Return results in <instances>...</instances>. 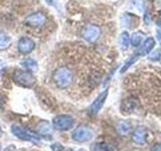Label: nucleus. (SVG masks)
Segmentation results:
<instances>
[{
  "label": "nucleus",
  "mask_w": 161,
  "mask_h": 151,
  "mask_svg": "<svg viewBox=\"0 0 161 151\" xmlns=\"http://www.w3.org/2000/svg\"><path fill=\"white\" fill-rule=\"evenodd\" d=\"M53 80L58 89H67L73 83L74 74L69 68L60 67L54 70Z\"/></svg>",
  "instance_id": "1"
},
{
  "label": "nucleus",
  "mask_w": 161,
  "mask_h": 151,
  "mask_svg": "<svg viewBox=\"0 0 161 151\" xmlns=\"http://www.w3.org/2000/svg\"><path fill=\"white\" fill-rule=\"evenodd\" d=\"M101 35V29L95 24H88L82 30V37L89 42H95Z\"/></svg>",
  "instance_id": "6"
},
{
  "label": "nucleus",
  "mask_w": 161,
  "mask_h": 151,
  "mask_svg": "<svg viewBox=\"0 0 161 151\" xmlns=\"http://www.w3.org/2000/svg\"><path fill=\"white\" fill-rule=\"evenodd\" d=\"M132 140L136 144L143 145L146 142V130L142 127L136 128L132 134Z\"/></svg>",
  "instance_id": "10"
},
{
  "label": "nucleus",
  "mask_w": 161,
  "mask_h": 151,
  "mask_svg": "<svg viewBox=\"0 0 161 151\" xmlns=\"http://www.w3.org/2000/svg\"><path fill=\"white\" fill-rule=\"evenodd\" d=\"M0 106H1V103H0Z\"/></svg>",
  "instance_id": "26"
},
{
  "label": "nucleus",
  "mask_w": 161,
  "mask_h": 151,
  "mask_svg": "<svg viewBox=\"0 0 161 151\" xmlns=\"http://www.w3.org/2000/svg\"><path fill=\"white\" fill-rule=\"evenodd\" d=\"M17 48L21 54H29L35 48V42L30 37L22 36L17 42Z\"/></svg>",
  "instance_id": "8"
},
{
  "label": "nucleus",
  "mask_w": 161,
  "mask_h": 151,
  "mask_svg": "<svg viewBox=\"0 0 161 151\" xmlns=\"http://www.w3.org/2000/svg\"><path fill=\"white\" fill-rule=\"evenodd\" d=\"M157 36H158V38H159V42H160V43H161V34H160V32H159V31L157 32Z\"/></svg>",
  "instance_id": "23"
},
{
  "label": "nucleus",
  "mask_w": 161,
  "mask_h": 151,
  "mask_svg": "<svg viewBox=\"0 0 161 151\" xmlns=\"http://www.w3.org/2000/svg\"><path fill=\"white\" fill-rule=\"evenodd\" d=\"M72 137L77 142H80V143L87 142V141H90L93 137V130L88 125H84V124L79 125L73 131Z\"/></svg>",
  "instance_id": "4"
},
{
  "label": "nucleus",
  "mask_w": 161,
  "mask_h": 151,
  "mask_svg": "<svg viewBox=\"0 0 161 151\" xmlns=\"http://www.w3.org/2000/svg\"><path fill=\"white\" fill-rule=\"evenodd\" d=\"M138 59V57H137V55H133V57L132 58H131L129 60H128V62L127 63H126L125 64V65H124V67L122 68V69H121V73H125L126 72V70H127L130 67H131V65H132L135 62H136V59Z\"/></svg>",
  "instance_id": "18"
},
{
  "label": "nucleus",
  "mask_w": 161,
  "mask_h": 151,
  "mask_svg": "<svg viewBox=\"0 0 161 151\" xmlns=\"http://www.w3.org/2000/svg\"><path fill=\"white\" fill-rule=\"evenodd\" d=\"M107 97H108V90L104 91V92H102L98 96L97 99L92 103V105H91V107L89 109V112L91 115L95 116L99 113V111L102 109L103 105L105 104L106 100H107Z\"/></svg>",
  "instance_id": "9"
},
{
  "label": "nucleus",
  "mask_w": 161,
  "mask_h": 151,
  "mask_svg": "<svg viewBox=\"0 0 161 151\" xmlns=\"http://www.w3.org/2000/svg\"><path fill=\"white\" fill-rule=\"evenodd\" d=\"M142 38H143V35L140 32H137L133 35L132 38H131V42H132V44L134 45V47H138L141 42V40H142Z\"/></svg>",
  "instance_id": "17"
},
{
  "label": "nucleus",
  "mask_w": 161,
  "mask_h": 151,
  "mask_svg": "<svg viewBox=\"0 0 161 151\" xmlns=\"http://www.w3.org/2000/svg\"><path fill=\"white\" fill-rule=\"evenodd\" d=\"M2 135V129H1V127H0V136Z\"/></svg>",
  "instance_id": "24"
},
{
  "label": "nucleus",
  "mask_w": 161,
  "mask_h": 151,
  "mask_svg": "<svg viewBox=\"0 0 161 151\" xmlns=\"http://www.w3.org/2000/svg\"><path fill=\"white\" fill-rule=\"evenodd\" d=\"M12 80L15 84L26 89L32 88L36 84V78L31 72H28V70H15L12 74Z\"/></svg>",
  "instance_id": "2"
},
{
  "label": "nucleus",
  "mask_w": 161,
  "mask_h": 151,
  "mask_svg": "<svg viewBox=\"0 0 161 151\" xmlns=\"http://www.w3.org/2000/svg\"><path fill=\"white\" fill-rule=\"evenodd\" d=\"M11 133L13 135L16 136L17 138L25 140V141H30V142H34V143H38L40 137L33 133L32 131H28L27 129H25L19 125H13L11 127Z\"/></svg>",
  "instance_id": "3"
},
{
  "label": "nucleus",
  "mask_w": 161,
  "mask_h": 151,
  "mask_svg": "<svg viewBox=\"0 0 161 151\" xmlns=\"http://www.w3.org/2000/svg\"><path fill=\"white\" fill-rule=\"evenodd\" d=\"M130 129H131V125L127 121H119L117 125H116V130L122 136L127 135L130 132Z\"/></svg>",
  "instance_id": "13"
},
{
  "label": "nucleus",
  "mask_w": 161,
  "mask_h": 151,
  "mask_svg": "<svg viewBox=\"0 0 161 151\" xmlns=\"http://www.w3.org/2000/svg\"><path fill=\"white\" fill-rule=\"evenodd\" d=\"M45 21H47V16L43 12H33L29 14L25 19V23L31 27H40L44 25Z\"/></svg>",
  "instance_id": "7"
},
{
  "label": "nucleus",
  "mask_w": 161,
  "mask_h": 151,
  "mask_svg": "<svg viewBox=\"0 0 161 151\" xmlns=\"http://www.w3.org/2000/svg\"><path fill=\"white\" fill-rule=\"evenodd\" d=\"M49 5H52V6L55 7V9H58V0H45Z\"/></svg>",
  "instance_id": "21"
},
{
  "label": "nucleus",
  "mask_w": 161,
  "mask_h": 151,
  "mask_svg": "<svg viewBox=\"0 0 161 151\" xmlns=\"http://www.w3.org/2000/svg\"><path fill=\"white\" fill-rule=\"evenodd\" d=\"M129 42H130V37L128 32H122L120 35V45L123 49H127V48L129 47Z\"/></svg>",
  "instance_id": "16"
},
{
  "label": "nucleus",
  "mask_w": 161,
  "mask_h": 151,
  "mask_svg": "<svg viewBox=\"0 0 161 151\" xmlns=\"http://www.w3.org/2000/svg\"><path fill=\"white\" fill-rule=\"evenodd\" d=\"M12 44V39L6 32L0 30V50H5L9 48Z\"/></svg>",
  "instance_id": "11"
},
{
  "label": "nucleus",
  "mask_w": 161,
  "mask_h": 151,
  "mask_svg": "<svg viewBox=\"0 0 161 151\" xmlns=\"http://www.w3.org/2000/svg\"><path fill=\"white\" fill-rule=\"evenodd\" d=\"M22 65V67L28 70V72H31V73H35L36 70H38V65H37V63L35 62L34 59H26L21 62V64H20Z\"/></svg>",
  "instance_id": "14"
},
{
  "label": "nucleus",
  "mask_w": 161,
  "mask_h": 151,
  "mask_svg": "<svg viewBox=\"0 0 161 151\" xmlns=\"http://www.w3.org/2000/svg\"><path fill=\"white\" fill-rule=\"evenodd\" d=\"M50 148H52L53 151H65V148L59 143H53L50 146Z\"/></svg>",
  "instance_id": "19"
},
{
  "label": "nucleus",
  "mask_w": 161,
  "mask_h": 151,
  "mask_svg": "<svg viewBox=\"0 0 161 151\" xmlns=\"http://www.w3.org/2000/svg\"><path fill=\"white\" fill-rule=\"evenodd\" d=\"M37 130L42 136H47L49 134H52V127H50L49 123L47 122V121L39 122L37 125Z\"/></svg>",
  "instance_id": "15"
},
{
  "label": "nucleus",
  "mask_w": 161,
  "mask_h": 151,
  "mask_svg": "<svg viewBox=\"0 0 161 151\" xmlns=\"http://www.w3.org/2000/svg\"><path fill=\"white\" fill-rule=\"evenodd\" d=\"M101 148L105 151H114V147L112 144H109V143H103L101 144Z\"/></svg>",
  "instance_id": "20"
},
{
  "label": "nucleus",
  "mask_w": 161,
  "mask_h": 151,
  "mask_svg": "<svg viewBox=\"0 0 161 151\" xmlns=\"http://www.w3.org/2000/svg\"><path fill=\"white\" fill-rule=\"evenodd\" d=\"M75 120L69 115H58L53 120V126L58 131H67L73 128Z\"/></svg>",
  "instance_id": "5"
},
{
  "label": "nucleus",
  "mask_w": 161,
  "mask_h": 151,
  "mask_svg": "<svg viewBox=\"0 0 161 151\" xmlns=\"http://www.w3.org/2000/svg\"><path fill=\"white\" fill-rule=\"evenodd\" d=\"M155 45V39L153 37H148L147 39L145 40L144 43L142 47L140 48V50H139V54H142V55H145L149 53L151 50L153 49Z\"/></svg>",
  "instance_id": "12"
},
{
  "label": "nucleus",
  "mask_w": 161,
  "mask_h": 151,
  "mask_svg": "<svg viewBox=\"0 0 161 151\" xmlns=\"http://www.w3.org/2000/svg\"><path fill=\"white\" fill-rule=\"evenodd\" d=\"M159 23H160V24H159V25H160V26H161V21H159Z\"/></svg>",
  "instance_id": "25"
},
{
  "label": "nucleus",
  "mask_w": 161,
  "mask_h": 151,
  "mask_svg": "<svg viewBox=\"0 0 161 151\" xmlns=\"http://www.w3.org/2000/svg\"><path fill=\"white\" fill-rule=\"evenodd\" d=\"M151 151H161V144L160 143L155 144L152 147V149H151Z\"/></svg>",
  "instance_id": "22"
}]
</instances>
